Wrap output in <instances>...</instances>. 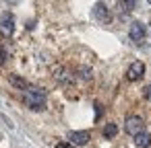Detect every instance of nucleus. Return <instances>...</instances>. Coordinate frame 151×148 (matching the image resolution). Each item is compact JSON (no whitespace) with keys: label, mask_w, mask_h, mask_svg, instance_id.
<instances>
[{"label":"nucleus","mask_w":151,"mask_h":148,"mask_svg":"<svg viewBox=\"0 0 151 148\" xmlns=\"http://www.w3.org/2000/svg\"><path fill=\"white\" fill-rule=\"evenodd\" d=\"M21 99H23V103H25L29 109H33V111H42V109L46 107V91H44L42 86H31V84H29V89L21 93Z\"/></svg>","instance_id":"obj_1"},{"label":"nucleus","mask_w":151,"mask_h":148,"mask_svg":"<svg viewBox=\"0 0 151 148\" xmlns=\"http://www.w3.org/2000/svg\"><path fill=\"white\" fill-rule=\"evenodd\" d=\"M124 130H126V134L128 136H137V134H141L143 130H145V123H143V117H139V115H128L126 119H124Z\"/></svg>","instance_id":"obj_2"},{"label":"nucleus","mask_w":151,"mask_h":148,"mask_svg":"<svg viewBox=\"0 0 151 148\" xmlns=\"http://www.w3.org/2000/svg\"><path fill=\"white\" fill-rule=\"evenodd\" d=\"M143 74H145V64L143 62H132L128 68H126V80H130V82H137V80H141L143 78Z\"/></svg>","instance_id":"obj_3"},{"label":"nucleus","mask_w":151,"mask_h":148,"mask_svg":"<svg viewBox=\"0 0 151 148\" xmlns=\"http://www.w3.org/2000/svg\"><path fill=\"white\" fill-rule=\"evenodd\" d=\"M15 33V21L11 17V13H6L2 19H0V35L2 37H11Z\"/></svg>","instance_id":"obj_4"},{"label":"nucleus","mask_w":151,"mask_h":148,"mask_svg":"<svg viewBox=\"0 0 151 148\" xmlns=\"http://www.w3.org/2000/svg\"><path fill=\"white\" fill-rule=\"evenodd\" d=\"M93 17H95V21H99V23H110V21H112L110 8H108L106 4H101V2H97V4L93 6Z\"/></svg>","instance_id":"obj_5"},{"label":"nucleus","mask_w":151,"mask_h":148,"mask_svg":"<svg viewBox=\"0 0 151 148\" xmlns=\"http://www.w3.org/2000/svg\"><path fill=\"white\" fill-rule=\"evenodd\" d=\"M145 25L143 23H139V21H134L132 25H130V29H128V37L132 39V41H137V43H141L143 39H145Z\"/></svg>","instance_id":"obj_6"},{"label":"nucleus","mask_w":151,"mask_h":148,"mask_svg":"<svg viewBox=\"0 0 151 148\" xmlns=\"http://www.w3.org/2000/svg\"><path fill=\"white\" fill-rule=\"evenodd\" d=\"M89 140H91L89 132H68V142L75 146H85L89 144Z\"/></svg>","instance_id":"obj_7"},{"label":"nucleus","mask_w":151,"mask_h":148,"mask_svg":"<svg viewBox=\"0 0 151 148\" xmlns=\"http://www.w3.org/2000/svg\"><path fill=\"white\" fill-rule=\"evenodd\" d=\"M52 72H54V78H56L58 82H62V84H70V82H73V78H75V76H73L64 66H54V70H52Z\"/></svg>","instance_id":"obj_8"},{"label":"nucleus","mask_w":151,"mask_h":148,"mask_svg":"<svg viewBox=\"0 0 151 148\" xmlns=\"http://www.w3.org/2000/svg\"><path fill=\"white\" fill-rule=\"evenodd\" d=\"M9 82H11V84H13L15 89H19L21 93L29 89V82H27V80H25L23 76H19V74H9Z\"/></svg>","instance_id":"obj_9"},{"label":"nucleus","mask_w":151,"mask_h":148,"mask_svg":"<svg viewBox=\"0 0 151 148\" xmlns=\"http://www.w3.org/2000/svg\"><path fill=\"white\" fill-rule=\"evenodd\" d=\"M134 146H139V148H149L151 146V136L147 134V132H141V134H137L134 136Z\"/></svg>","instance_id":"obj_10"},{"label":"nucleus","mask_w":151,"mask_h":148,"mask_svg":"<svg viewBox=\"0 0 151 148\" xmlns=\"http://www.w3.org/2000/svg\"><path fill=\"white\" fill-rule=\"evenodd\" d=\"M134 6H137V0H118V8L122 13H130L134 11Z\"/></svg>","instance_id":"obj_11"},{"label":"nucleus","mask_w":151,"mask_h":148,"mask_svg":"<svg viewBox=\"0 0 151 148\" xmlns=\"http://www.w3.org/2000/svg\"><path fill=\"white\" fill-rule=\"evenodd\" d=\"M118 134V125L116 123H106L104 125V138H114Z\"/></svg>","instance_id":"obj_12"},{"label":"nucleus","mask_w":151,"mask_h":148,"mask_svg":"<svg viewBox=\"0 0 151 148\" xmlns=\"http://www.w3.org/2000/svg\"><path fill=\"white\" fill-rule=\"evenodd\" d=\"M79 76L83 80H89L91 78V68H85V66H79Z\"/></svg>","instance_id":"obj_13"},{"label":"nucleus","mask_w":151,"mask_h":148,"mask_svg":"<svg viewBox=\"0 0 151 148\" xmlns=\"http://www.w3.org/2000/svg\"><path fill=\"white\" fill-rule=\"evenodd\" d=\"M143 97H145L147 101H151V84H147V86L143 89Z\"/></svg>","instance_id":"obj_14"},{"label":"nucleus","mask_w":151,"mask_h":148,"mask_svg":"<svg viewBox=\"0 0 151 148\" xmlns=\"http://www.w3.org/2000/svg\"><path fill=\"white\" fill-rule=\"evenodd\" d=\"M56 148H75V144H70V142H58Z\"/></svg>","instance_id":"obj_15"},{"label":"nucleus","mask_w":151,"mask_h":148,"mask_svg":"<svg viewBox=\"0 0 151 148\" xmlns=\"http://www.w3.org/2000/svg\"><path fill=\"white\" fill-rule=\"evenodd\" d=\"M4 60H6V52H4L2 47H0V64H2Z\"/></svg>","instance_id":"obj_16"},{"label":"nucleus","mask_w":151,"mask_h":148,"mask_svg":"<svg viewBox=\"0 0 151 148\" xmlns=\"http://www.w3.org/2000/svg\"><path fill=\"white\" fill-rule=\"evenodd\" d=\"M4 2H9V4H17L19 0H4Z\"/></svg>","instance_id":"obj_17"},{"label":"nucleus","mask_w":151,"mask_h":148,"mask_svg":"<svg viewBox=\"0 0 151 148\" xmlns=\"http://www.w3.org/2000/svg\"><path fill=\"white\" fill-rule=\"evenodd\" d=\"M147 2H151V0H147Z\"/></svg>","instance_id":"obj_18"}]
</instances>
